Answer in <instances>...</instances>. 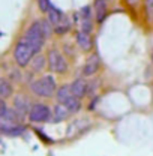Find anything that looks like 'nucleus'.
I'll return each instance as SVG.
<instances>
[{
	"label": "nucleus",
	"instance_id": "1",
	"mask_svg": "<svg viewBox=\"0 0 153 156\" xmlns=\"http://www.w3.org/2000/svg\"><path fill=\"white\" fill-rule=\"evenodd\" d=\"M57 89L59 87H57V84H56V80H54L53 75H44V77H41L30 83V90L41 98L56 96Z\"/></svg>",
	"mask_w": 153,
	"mask_h": 156
},
{
	"label": "nucleus",
	"instance_id": "2",
	"mask_svg": "<svg viewBox=\"0 0 153 156\" xmlns=\"http://www.w3.org/2000/svg\"><path fill=\"white\" fill-rule=\"evenodd\" d=\"M35 56H36V53L29 45V42L24 38L20 39L17 42V45H15V48H14V58H15V62H17V65L20 68H26Z\"/></svg>",
	"mask_w": 153,
	"mask_h": 156
},
{
	"label": "nucleus",
	"instance_id": "3",
	"mask_svg": "<svg viewBox=\"0 0 153 156\" xmlns=\"http://www.w3.org/2000/svg\"><path fill=\"white\" fill-rule=\"evenodd\" d=\"M24 39L35 50V53L39 54V51H41V48L45 42V36H44V32H42V27H41V21H33L29 26V29L26 30Z\"/></svg>",
	"mask_w": 153,
	"mask_h": 156
},
{
	"label": "nucleus",
	"instance_id": "4",
	"mask_svg": "<svg viewBox=\"0 0 153 156\" xmlns=\"http://www.w3.org/2000/svg\"><path fill=\"white\" fill-rule=\"evenodd\" d=\"M53 119V110L45 104H33L29 113V120L32 123H42Z\"/></svg>",
	"mask_w": 153,
	"mask_h": 156
},
{
	"label": "nucleus",
	"instance_id": "5",
	"mask_svg": "<svg viewBox=\"0 0 153 156\" xmlns=\"http://www.w3.org/2000/svg\"><path fill=\"white\" fill-rule=\"evenodd\" d=\"M48 68L53 71V72H57V74H65L66 69H68V62L65 56L57 51V50H50L48 51Z\"/></svg>",
	"mask_w": 153,
	"mask_h": 156
},
{
	"label": "nucleus",
	"instance_id": "6",
	"mask_svg": "<svg viewBox=\"0 0 153 156\" xmlns=\"http://www.w3.org/2000/svg\"><path fill=\"white\" fill-rule=\"evenodd\" d=\"M99 68H101V58H99V56L96 53H93V54H90L87 57L84 66H83V77H92V75H95L96 72L99 71Z\"/></svg>",
	"mask_w": 153,
	"mask_h": 156
},
{
	"label": "nucleus",
	"instance_id": "7",
	"mask_svg": "<svg viewBox=\"0 0 153 156\" xmlns=\"http://www.w3.org/2000/svg\"><path fill=\"white\" fill-rule=\"evenodd\" d=\"M14 110H15V113L18 114L20 119H23L24 116H29V113H30V110H32V105H30V102H29L27 98L20 95V96H15Z\"/></svg>",
	"mask_w": 153,
	"mask_h": 156
},
{
	"label": "nucleus",
	"instance_id": "8",
	"mask_svg": "<svg viewBox=\"0 0 153 156\" xmlns=\"http://www.w3.org/2000/svg\"><path fill=\"white\" fill-rule=\"evenodd\" d=\"M93 11H95L96 23H104V20L108 15V0H95L93 2Z\"/></svg>",
	"mask_w": 153,
	"mask_h": 156
},
{
	"label": "nucleus",
	"instance_id": "9",
	"mask_svg": "<svg viewBox=\"0 0 153 156\" xmlns=\"http://www.w3.org/2000/svg\"><path fill=\"white\" fill-rule=\"evenodd\" d=\"M76 44L81 50L84 51H90L92 47H93V41L90 38V33H86V32H78L76 33Z\"/></svg>",
	"mask_w": 153,
	"mask_h": 156
},
{
	"label": "nucleus",
	"instance_id": "10",
	"mask_svg": "<svg viewBox=\"0 0 153 156\" xmlns=\"http://www.w3.org/2000/svg\"><path fill=\"white\" fill-rule=\"evenodd\" d=\"M87 83L84 81V78H76L75 81L71 84V90L74 93V96L76 98H83L87 93Z\"/></svg>",
	"mask_w": 153,
	"mask_h": 156
},
{
	"label": "nucleus",
	"instance_id": "11",
	"mask_svg": "<svg viewBox=\"0 0 153 156\" xmlns=\"http://www.w3.org/2000/svg\"><path fill=\"white\" fill-rule=\"evenodd\" d=\"M74 96L72 90H71V86L65 84V86H60L56 92V99H57V104H66L71 98Z\"/></svg>",
	"mask_w": 153,
	"mask_h": 156
},
{
	"label": "nucleus",
	"instance_id": "12",
	"mask_svg": "<svg viewBox=\"0 0 153 156\" xmlns=\"http://www.w3.org/2000/svg\"><path fill=\"white\" fill-rule=\"evenodd\" d=\"M69 114H71V111H69L68 107L63 105V104H57V105L53 108V120H54V122H62V120H65Z\"/></svg>",
	"mask_w": 153,
	"mask_h": 156
},
{
	"label": "nucleus",
	"instance_id": "13",
	"mask_svg": "<svg viewBox=\"0 0 153 156\" xmlns=\"http://www.w3.org/2000/svg\"><path fill=\"white\" fill-rule=\"evenodd\" d=\"M47 65H48V58H45V56H42V54H36L35 57L32 58V62H30V66H32L33 72L44 71Z\"/></svg>",
	"mask_w": 153,
	"mask_h": 156
},
{
	"label": "nucleus",
	"instance_id": "14",
	"mask_svg": "<svg viewBox=\"0 0 153 156\" xmlns=\"http://www.w3.org/2000/svg\"><path fill=\"white\" fill-rule=\"evenodd\" d=\"M47 18L53 23V26H57L59 23H62V20L65 18V15H63V12H62L60 9H57L56 6H51V9H50L48 14H47Z\"/></svg>",
	"mask_w": 153,
	"mask_h": 156
},
{
	"label": "nucleus",
	"instance_id": "15",
	"mask_svg": "<svg viewBox=\"0 0 153 156\" xmlns=\"http://www.w3.org/2000/svg\"><path fill=\"white\" fill-rule=\"evenodd\" d=\"M11 95H12V84L6 78H2L0 80V96L2 99H6Z\"/></svg>",
	"mask_w": 153,
	"mask_h": 156
},
{
	"label": "nucleus",
	"instance_id": "16",
	"mask_svg": "<svg viewBox=\"0 0 153 156\" xmlns=\"http://www.w3.org/2000/svg\"><path fill=\"white\" fill-rule=\"evenodd\" d=\"M41 27H42V32H44L45 39L50 38V36H51V33L54 32V26H53V23H51L48 18H45V20H42V21H41Z\"/></svg>",
	"mask_w": 153,
	"mask_h": 156
},
{
	"label": "nucleus",
	"instance_id": "17",
	"mask_svg": "<svg viewBox=\"0 0 153 156\" xmlns=\"http://www.w3.org/2000/svg\"><path fill=\"white\" fill-rule=\"evenodd\" d=\"M69 29H71V23H69L68 18L65 17V18L62 20V23H59L57 26H54V33H57V35H63V33L69 32Z\"/></svg>",
	"mask_w": 153,
	"mask_h": 156
},
{
	"label": "nucleus",
	"instance_id": "18",
	"mask_svg": "<svg viewBox=\"0 0 153 156\" xmlns=\"http://www.w3.org/2000/svg\"><path fill=\"white\" fill-rule=\"evenodd\" d=\"M36 5H38L39 11L42 12V14H48V11L51 9V2L50 0H36Z\"/></svg>",
	"mask_w": 153,
	"mask_h": 156
},
{
	"label": "nucleus",
	"instance_id": "19",
	"mask_svg": "<svg viewBox=\"0 0 153 156\" xmlns=\"http://www.w3.org/2000/svg\"><path fill=\"white\" fill-rule=\"evenodd\" d=\"M80 20H92V8L84 6L80 9Z\"/></svg>",
	"mask_w": 153,
	"mask_h": 156
},
{
	"label": "nucleus",
	"instance_id": "20",
	"mask_svg": "<svg viewBox=\"0 0 153 156\" xmlns=\"http://www.w3.org/2000/svg\"><path fill=\"white\" fill-rule=\"evenodd\" d=\"M126 2H128V3H129V5L132 6V5H137V3H138L140 0H126Z\"/></svg>",
	"mask_w": 153,
	"mask_h": 156
}]
</instances>
